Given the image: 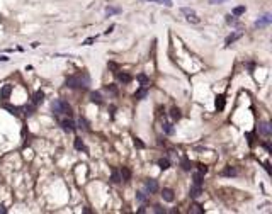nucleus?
I'll use <instances>...</instances> for the list:
<instances>
[{
    "label": "nucleus",
    "mask_w": 272,
    "mask_h": 214,
    "mask_svg": "<svg viewBox=\"0 0 272 214\" xmlns=\"http://www.w3.org/2000/svg\"><path fill=\"white\" fill-rule=\"evenodd\" d=\"M90 83V78L87 73H80V75H73V77H68L65 80V85L68 89H87V85Z\"/></svg>",
    "instance_id": "obj_1"
},
{
    "label": "nucleus",
    "mask_w": 272,
    "mask_h": 214,
    "mask_svg": "<svg viewBox=\"0 0 272 214\" xmlns=\"http://www.w3.org/2000/svg\"><path fill=\"white\" fill-rule=\"evenodd\" d=\"M51 109H53V114H55V116H61V114H65V116H68V117L72 116V107H70V104L65 102L63 99H56V100H53Z\"/></svg>",
    "instance_id": "obj_2"
},
{
    "label": "nucleus",
    "mask_w": 272,
    "mask_h": 214,
    "mask_svg": "<svg viewBox=\"0 0 272 214\" xmlns=\"http://www.w3.org/2000/svg\"><path fill=\"white\" fill-rule=\"evenodd\" d=\"M180 12L187 17V21L189 22H192V24H199L201 22V19L197 17V14H196V10H192V9H189V7H182L180 9Z\"/></svg>",
    "instance_id": "obj_3"
},
{
    "label": "nucleus",
    "mask_w": 272,
    "mask_h": 214,
    "mask_svg": "<svg viewBox=\"0 0 272 214\" xmlns=\"http://www.w3.org/2000/svg\"><path fill=\"white\" fill-rule=\"evenodd\" d=\"M270 22H272V15L270 14H264L262 17H258L257 21H255V27H265V26H269Z\"/></svg>",
    "instance_id": "obj_4"
},
{
    "label": "nucleus",
    "mask_w": 272,
    "mask_h": 214,
    "mask_svg": "<svg viewBox=\"0 0 272 214\" xmlns=\"http://www.w3.org/2000/svg\"><path fill=\"white\" fill-rule=\"evenodd\" d=\"M258 133L262 134V136H265V138H269L272 134V126L269 124V122H260V124H258Z\"/></svg>",
    "instance_id": "obj_5"
},
{
    "label": "nucleus",
    "mask_w": 272,
    "mask_h": 214,
    "mask_svg": "<svg viewBox=\"0 0 272 214\" xmlns=\"http://www.w3.org/2000/svg\"><path fill=\"white\" fill-rule=\"evenodd\" d=\"M60 124H61L63 131H66V133H73V131L77 129V128H75V122L72 121V119H63Z\"/></svg>",
    "instance_id": "obj_6"
},
{
    "label": "nucleus",
    "mask_w": 272,
    "mask_h": 214,
    "mask_svg": "<svg viewBox=\"0 0 272 214\" xmlns=\"http://www.w3.org/2000/svg\"><path fill=\"white\" fill-rule=\"evenodd\" d=\"M145 189H146L150 194H155V192L158 190V182L153 180V178H148V180L145 182Z\"/></svg>",
    "instance_id": "obj_7"
},
{
    "label": "nucleus",
    "mask_w": 272,
    "mask_h": 214,
    "mask_svg": "<svg viewBox=\"0 0 272 214\" xmlns=\"http://www.w3.org/2000/svg\"><path fill=\"white\" fill-rule=\"evenodd\" d=\"M10 94H12V85L10 83H5L2 89H0V99L2 100H7L9 97H10Z\"/></svg>",
    "instance_id": "obj_8"
},
{
    "label": "nucleus",
    "mask_w": 272,
    "mask_h": 214,
    "mask_svg": "<svg viewBox=\"0 0 272 214\" xmlns=\"http://www.w3.org/2000/svg\"><path fill=\"white\" fill-rule=\"evenodd\" d=\"M242 36H243V32H242V31H238V32H231L230 36H226V39H224V44H226V46L233 44V43H235L236 39H240Z\"/></svg>",
    "instance_id": "obj_9"
},
{
    "label": "nucleus",
    "mask_w": 272,
    "mask_h": 214,
    "mask_svg": "<svg viewBox=\"0 0 272 214\" xmlns=\"http://www.w3.org/2000/svg\"><path fill=\"white\" fill-rule=\"evenodd\" d=\"M162 199L165 201V202H173L175 196H173V190H172V189H163V190H162Z\"/></svg>",
    "instance_id": "obj_10"
},
{
    "label": "nucleus",
    "mask_w": 272,
    "mask_h": 214,
    "mask_svg": "<svg viewBox=\"0 0 272 214\" xmlns=\"http://www.w3.org/2000/svg\"><path fill=\"white\" fill-rule=\"evenodd\" d=\"M116 77H118V80L121 82V83H129V82L133 80V77L129 73H126V71H122V73H121L119 70L116 71Z\"/></svg>",
    "instance_id": "obj_11"
},
{
    "label": "nucleus",
    "mask_w": 272,
    "mask_h": 214,
    "mask_svg": "<svg viewBox=\"0 0 272 214\" xmlns=\"http://www.w3.org/2000/svg\"><path fill=\"white\" fill-rule=\"evenodd\" d=\"M201 194H202V185H194V187H191V190H189V196H191L192 199L201 197Z\"/></svg>",
    "instance_id": "obj_12"
},
{
    "label": "nucleus",
    "mask_w": 272,
    "mask_h": 214,
    "mask_svg": "<svg viewBox=\"0 0 272 214\" xmlns=\"http://www.w3.org/2000/svg\"><path fill=\"white\" fill-rule=\"evenodd\" d=\"M0 107H4V109H7V111L10 112V114H14V116H17V114H19V107L10 105V104L4 102V100H0Z\"/></svg>",
    "instance_id": "obj_13"
},
{
    "label": "nucleus",
    "mask_w": 272,
    "mask_h": 214,
    "mask_svg": "<svg viewBox=\"0 0 272 214\" xmlns=\"http://www.w3.org/2000/svg\"><path fill=\"white\" fill-rule=\"evenodd\" d=\"M146 95H148V89H146V87H141L140 90H136V92H134V95H133V97H134L136 100H143Z\"/></svg>",
    "instance_id": "obj_14"
},
{
    "label": "nucleus",
    "mask_w": 272,
    "mask_h": 214,
    "mask_svg": "<svg viewBox=\"0 0 272 214\" xmlns=\"http://www.w3.org/2000/svg\"><path fill=\"white\" fill-rule=\"evenodd\" d=\"M180 166H182V170H185V172H191L192 163H191V160H189L187 156H182V158H180Z\"/></svg>",
    "instance_id": "obj_15"
},
{
    "label": "nucleus",
    "mask_w": 272,
    "mask_h": 214,
    "mask_svg": "<svg viewBox=\"0 0 272 214\" xmlns=\"http://www.w3.org/2000/svg\"><path fill=\"white\" fill-rule=\"evenodd\" d=\"M43 100H44V92H43V90H37V92L33 95V104H34V105H39Z\"/></svg>",
    "instance_id": "obj_16"
},
{
    "label": "nucleus",
    "mask_w": 272,
    "mask_h": 214,
    "mask_svg": "<svg viewBox=\"0 0 272 214\" xmlns=\"http://www.w3.org/2000/svg\"><path fill=\"white\" fill-rule=\"evenodd\" d=\"M214 105H216L218 111H223L224 105H226V100H224V95H218L216 100H214Z\"/></svg>",
    "instance_id": "obj_17"
},
{
    "label": "nucleus",
    "mask_w": 272,
    "mask_h": 214,
    "mask_svg": "<svg viewBox=\"0 0 272 214\" xmlns=\"http://www.w3.org/2000/svg\"><path fill=\"white\" fill-rule=\"evenodd\" d=\"M245 138H247V141H248L250 146H255V144H257V133H255V131H252V133H245Z\"/></svg>",
    "instance_id": "obj_18"
},
{
    "label": "nucleus",
    "mask_w": 272,
    "mask_h": 214,
    "mask_svg": "<svg viewBox=\"0 0 272 214\" xmlns=\"http://www.w3.org/2000/svg\"><path fill=\"white\" fill-rule=\"evenodd\" d=\"M119 174H121V178H122L124 182L131 180V170H129L128 166H122V168L119 170Z\"/></svg>",
    "instance_id": "obj_19"
},
{
    "label": "nucleus",
    "mask_w": 272,
    "mask_h": 214,
    "mask_svg": "<svg viewBox=\"0 0 272 214\" xmlns=\"http://www.w3.org/2000/svg\"><path fill=\"white\" fill-rule=\"evenodd\" d=\"M90 102L100 105V104H102V95H100V92H90Z\"/></svg>",
    "instance_id": "obj_20"
},
{
    "label": "nucleus",
    "mask_w": 272,
    "mask_h": 214,
    "mask_svg": "<svg viewBox=\"0 0 272 214\" xmlns=\"http://www.w3.org/2000/svg\"><path fill=\"white\" fill-rule=\"evenodd\" d=\"M162 129H163V133H165L167 136H172V134L175 133V129H173V126L170 124V122H163V124H162Z\"/></svg>",
    "instance_id": "obj_21"
},
{
    "label": "nucleus",
    "mask_w": 272,
    "mask_h": 214,
    "mask_svg": "<svg viewBox=\"0 0 272 214\" xmlns=\"http://www.w3.org/2000/svg\"><path fill=\"white\" fill-rule=\"evenodd\" d=\"M73 146H75V150H78V151H87V148H85L84 141H82L80 138H75V141H73Z\"/></svg>",
    "instance_id": "obj_22"
},
{
    "label": "nucleus",
    "mask_w": 272,
    "mask_h": 214,
    "mask_svg": "<svg viewBox=\"0 0 272 214\" xmlns=\"http://www.w3.org/2000/svg\"><path fill=\"white\" fill-rule=\"evenodd\" d=\"M157 165L160 166L162 170H169V168H170V160H169V158H160V160L157 162Z\"/></svg>",
    "instance_id": "obj_23"
},
{
    "label": "nucleus",
    "mask_w": 272,
    "mask_h": 214,
    "mask_svg": "<svg viewBox=\"0 0 272 214\" xmlns=\"http://www.w3.org/2000/svg\"><path fill=\"white\" fill-rule=\"evenodd\" d=\"M136 80L141 83V87H146V89H148V85H150V78H148L146 75H143V73L138 75V77H136Z\"/></svg>",
    "instance_id": "obj_24"
},
{
    "label": "nucleus",
    "mask_w": 272,
    "mask_h": 214,
    "mask_svg": "<svg viewBox=\"0 0 272 214\" xmlns=\"http://www.w3.org/2000/svg\"><path fill=\"white\" fill-rule=\"evenodd\" d=\"M22 111H24V116H26V117H31V116L34 114V111H36V105H34V104H31V105H26Z\"/></svg>",
    "instance_id": "obj_25"
},
{
    "label": "nucleus",
    "mask_w": 272,
    "mask_h": 214,
    "mask_svg": "<svg viewBox=\"0 0 272 214\" xmlns=\"http://www.w3.org/2000/svg\"><path fill=\"white\" fill-rule=\"evenodd\" d=\"M236 174H238V172H236V168H233V166H226V168L223 170L224 177H235Z\"/></svg>",
    "instance_id": "obj_26"
},
{
    "label": "nucleus",
    "mask_w": 272,
    "mask_h": 214,
    "mask_svg": "<svg viewBox=\"0 0 272 214\" xmlns=\"http://www.w3.org/2000/svg\"><path fill=\"white\" fill-rule=\"evenodd\" d=\"M170 117H172V121H179V119L182 117V112H180L177 107H173L172 111H170Z\"/></svg>",
    "instance_id": "obj_27"
},
{
    "label": "nucleus",
    "mask_w": 272,
    "mask_h": 214,
    "mask_svg": "<svg viewBox=\"0 0 272 214\" xmlns=\"http://www.w3.org/2000/svg\"><path fill=\"white\" fill-rule=\"evenodd\" d=\"M245 10H247L245 5H238V7H235V9L231 10V14L235 15V17H238V15H243V14H245Z\"/></svg>",
    "instance_id": "obj_28"
},
{
    "label": "nucleus",
    "mask_w": 272,
    "mask_h": 214,
    "mask_svg": "<svg viewBox=\"0 0 272 214\" xmlns=\"http://www.w3.org/2000/svg\"><path fill=\"white\" fill-rule=\"evenodd\" d=\"M111 180L114 182V184H119V182H122V178H121V174H119V170H112V175H111Z\"/></svg>",
    "instance_id": "obj_29"
},
{
    "label": "nucleus",
    "mask_w": 272,
    "mask_h": 214,
    "mask_svg": "<svg viewBox=\"0 0 272 214\" xmlns=\"http://www.w3.org/2000/svg\"><path fill=\"white\" fill-rule=\"evenodd\" d=\"M192 180H194V185H202V182H204V177H202L201 172H197V174H194Z\"/></svg>",
    "instance_id": "obj_30"
},
{
    "label": "nucleus",
    "mask_w": 272,
    "mask_h": 214,
    "mask_svg": "<svg viewBox=\"0 0 272 214\" xmlns=\"http://www.w3.org/2000/svg\"><path fill=\"white\" fill-rule=\"evenodd\" d=\"M78 128H80L82 131H88V122L85 121L84 117H80L78 119Z\"/></svg>",
    "instance_id": "obj_31"
},
{
    "label": "nucleus",
    "mask_w": 272,
    "mask_h": 214,
    "mask_svg": "<svg viewBox=\"0 0 272 214\" xmlns=\"http://www.w3.org/2000/svg\"><path fill=\"white\" fill-rule=\"evenodd\" d=\"M104 90L109 94H112V95H118V89H116V85H106L104 87Z\"/></svg>",
    "instance_id": "obj_32"
},
{
    "label": "nucleus",
    "mask_w": 272,
    "mask_h": 214,
    "mask_svg": "<svg viewBox=\"0 0 272 214\" xmlns=\"http://www.w3.org/2000/svg\"><path fill=\"white\" fill-rule=\"evenodd\" d=\"M119 12H121V9H118V7H107V9H106V14H107V15L119 14Z\"/></svg>",
    "instance_id": "obj_33"
},
{
    "label": "nucleus",
    "mask_w": 272,
    "mask_h": 214,
    "mask_svg": "<svg viewBox=\"0 0 272 214\" xmlns=\"http://www.w3.org/2000/svg\"><path fill=\"white\" fill-rule=\"evenodd\" d=\"M148 2H157V4H163L165 7H172V0H148Z\"/></svg>",
    "instance_id": "obj_34"
},
{
    "label": "nucleus",
    "mask_w": 272,
    "mask_h": 214,
    "mask_svg": "<svg viewBox=\"0 0 272 214\" xmlns=\"http://www.w3.org/2000/svg\"><path fill=\"white\" fill-rule=\"evenodd\" d=\"M146 197H148V196L145 194V192H141V190L136 192V199L140 201V202H145V201H146Z\"/></svg>",
    "instance_id": "obj_35"
},
{
    "label": "nucleus",
    "mask_w": 272,
    "mask_h": 214,
    "mask_svg": "<svg viewBox=\"0 0 272 214\" xmlns=\"http://www.w3.org/2000/svg\"><path fill=\"white\" fill-rule=\"evenodd\" d=\"M191 212H196V214H202V212H204V209H202L201 206H197V204H196V206H192V207H191Z\"/></svg>",
    "instance_id": "obj_36"
},
{
    "label": "nucleus",
    "mask_w": 272,
    "mask_h": 214,
    "mask_svg": "<svg viewBox=\"0 0 272 214\" xmlns=\"http://www.w3.org/2000/svg\"><path fill=\"white\" fill-rule=\"evenodd\" d=\"M153 211H155V212H163V214L167 212V209H165V207H162L160 204H155V206H153Z\"/></svg>",
    "instance_id": "obj_37"
},
{
    "label": "nucleus",
    "mask_w": 272,
    "mask_h": 214,
    "mask_svg": "<svg viewBox=\"0 0 272 214\" xmlns=\"http://www.w3.org/2000/svg\"><path fill=\"white\" fill-rule=\"evenodd\" d=\"M134 146L140 148V150H143V148H145V143L140 139V138H134Z\"/></svg>",
    "instance_id": "obj_38"
},
{
    "label": "nucleus",
    "mask_w": 272,
    "mask_h": 214,
    "mask_svg": "<svg viewBox=\"0 0 272 214\" xmlns=\"http://www.w3.org/2000/svg\"><path fill=\"white\" fill-rule=\"evenodd\" d=\"M226 24H236L235 15H233V14H228V15H226Z\"/></svg>",
    "instance_id": "obj_39"
},
{
    "label": "nucleus",
    "mask_w": 272,
    "mask_h": 214,
    "mask_svg": "<svg viewBox=\"0 0 272 214\" xmlns=\"http://www.w3.org/2000/svg\"><path fill=\"white\" fill-rule=\"evenodd\" d=\"M197 168H199V172H201L202 175H204V174H208V166L204 165V163H199V165H197Z\"/></svg>",
    "instance_id": "obj_40"
},
{
    "label": "nucleus",
    "mask_w": 272,
    "mask_h": 214,
    "mask_svg": "<svg viewBox=\"0 0 272 214\" xmlns=\"http://www.w3.org/2000/svg\"><path fill=\"white\" fill-rule=\"evenodd\" d=\"M95 39H97V37H88V39H85V41H84V44H85V46H90Z\"/></svg>",
    "instance_id": "obj_41"
},
{
    "label": "nucleus",
    "mask_w": 272,
    "mask_h": 214,
    "mask_svg": "<svg viewBox=\"0 0 272 214\" xmlns=\"http://www.w3.org/2000/svg\"><path fill=\"white\" fill-rule=\"evenodd\" d=\"M223 2H228V0H209V4L218 5V4H223Z\"/></svg>",
    "instance_id": "obj_42"
},
{
    "label": "nucleus",
    "mask_w": 272,
    "mask_h": 214,
    "mask_svg": "<svg viewBox=\"0 0 272 214\" xmlns=\"http://www.w3.org/2000/svg\"><path fill=\"white\" fill-rule=\"evenodd\" d=\"M114 27H116L114 24H112V26H109V27H107V29H106V32H104V34H111V32H112V31H114Z\"/></svg>",
    "instance_id": "obj_43"
},
{
    "label": "nucleus",
    "mask_w": 272,
    "mask_h": 214,
    "mask_svg": "<svg viewBox=\"0 0 272 214\" xmlns=\"http://www.w3.org/2000/svg\"><path fill=\"white\" fill-rule=\"evenodd\" d=\"M264 166H265V172H267V174L270 175V165H269V162H265V163H264Z\"/></svg>",
    "instance_id": "obj_44"
},
{
    "label": "nucleus",
    "mask_w": 272,
    "mask_h": 214,
    "mask_svg": "<svg viewBox=\"0 0 272 214\" xmlns=\"http://www.w3.org/2000/svg\"><path fill=\"white\" fill-rule=\"evenodd\" d=\"M262 146H264V148H265V150H267L269 153H272V150H270V144H269V143H264V144H262Z\"/></svg>",
    "instance_id": "obj_45"
},
{
    "label": "nucleus",
    "mask_w": 272,
    "mask_h": 214,
    "mask_svg": "<svg viewBox=\"0 0 272 214\" xmlns=\"http://www.w3.org/2000/svg\"><path fill=\"white\" fill-rule=\"evenodd\" d=\"M109 67L112 68V70H116V71H118V65H116V63H112V61H111V63H109ZM116 71H114V73H116Z\"/></svg>",
    "instance_id": "obj_46"
},
{
    "label": "nucleus",
    "mask_w": 272,
    "mask_h": 214,
    "mask_svg": "<svg viewBox=\"0 0 272 214\" xmlns=\"http://www.w3.org/2000/svg\"><path fill=\"white\" fill-rule=\"evenodd\" d=\"M0 61H9V56H4V55H0Z\"/></svg>",
    "instance_id": "obj_47"
},
{
    "label": "nucleus",
    "mask_w": 272,
    "mask_h": 214,
    "mask_svg": "<svg viewBox=\"0 0 272 214\" xmlns=\"http://www.w3.org/2000/svg\"><path fill=\"white\" fill-rule=\"evenodd\" d=\"M5 212H7V209L4 206H0V214H5Z\"/></svg>",
    "instance_id": "obj_48"
}]
</instances>
